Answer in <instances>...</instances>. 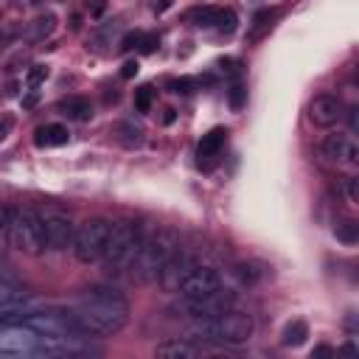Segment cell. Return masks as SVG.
<instances>
[{"label": "cell", "mask_w": 359, "mask_h": 359, "mask_svg": "<svg viewBox=\"0 0 359 359\" xmlns=\"http://www.w3.org/2000/svg\"><path fill=\"white\" fill-rule=\"evenodd\" d=\"M180 250V233L174 227H157L149 238L143 236V244L137 250V255L132 258L129 269H132V278L137 283H151L157 280L163 264Z\"/></svg>", "instance_id": "cell-2"}, {"label": "cell", "mask_w": 359, "mask_h": 359, "mask_svg": "<svg viewBox=\"0 0 359 359\" xmlns=\"http://www.w3.org/2000/svg\"><path fill=\"white\" fill-rule=\"evenodd\" d=\"M244 95H247V90H244L241 84H233V87L227 90V98H230V107H233V109H241V107H244Z\"/></svg>", "instance_id": "cell-26"}, {"label": "cell", "mask_w": 359, "mask_h": 359, "mask_svg": "<svg viewBox=\"0 0 359 359\" xmlns=\"http://www.w3.org/2000/svg\"><path fill=\"white\" fill-rule=\"evenodd\" d=\"M67 140H70V132H67V126H62V123H45V126H39V129L34 132V143H36L39 149L65 146Z\"/></svg>", "instance_id": "cell-15"}, {"label": "cell", "mask_w": 359, "mask_h": 359, "mask_svg": "<svg viewBox=\"0 0 359 359\" xmlns=\"http://www.w3.org/2000/svg\"><path fill=\"white\" fill-rule=\"evenodd\" d=\"M236 14L230 11V8H219V20H216V28L219 31H224V34H233L236 31Z\"/></svg>", "instance_id": "cell-23"}, {"label": "cell", "mask_w": 359, "mask_h": 359, "mask_svg": "<svg viewBox=\"0 0 359 359\" xmlns=\"http://www.w3.org/2000/svg\"><path fill=\"white\" fill-rule=\"evenodd\" d=\"M356 112H359L356 107H351L348 112H342V115H348V126H351V135H353V132L359 129V115H356Z\"/></svg>", "instance_id": "cell-32"}, {"label": "cell", "mask_w": 359, "mask_h": 359, "mask_svg": "<svg viewBox=\"0 0 359 359\" xmlns=\"http://www.w3.org/2000/svg\"><path fill=\"white\" fill-rule=\"evenodd\" d=\"M42 219V230H45V250H53V252H62L73 244V236H76V224L70 222L67 213L56 210V208H48L39 213Z\"/></svg>", "instance_id": "cell-7"}, {"label": "cell", "mask_w": 359, "mask_h": 359, "mask_svg": "<svg viewBox=\"0 0 359 359\" xmlns=\"http://www.w3.org/2000/svg\"><path fill=\"white\" fill-rule=\"evenodd\" d=\"M219 289H222V275H219L213 266L196 264V266L188 272V278L182 280V286H180L177 294H182V297H208V294H213V292H219Z\"/></svg>", "instance_id": "cell-10"}, {"label": "cell", "mask_w": 359, "mask_h": 359, "mask_svg": "<svg viewBox=\"0 0 359 359\" xmlns=\"http://www.w3.org/2000/svg\"><path fill=\"white\" fill-rule=\"evenodd\" d=\"M196 353H199V348L185 339H165L154 348V356H165V359H194Z\"/></svg>", "instance_id": "cell-17"}, {"label": "cell", "mask_w": 359, "mask_h": 359, "mask_svg": "<svg viewBox=\"0 0 359 359\" xmlns=\"http://www.w3.org/2000/svg\"><path fill=\"white\" fill-rule=\"evenodd\" d=\"M151 101H154V87L151 84H143L140 90H135V109L137 112H149Z\"/></svg>", "instance_id": "cell-22"}, {"label": "cell", "mask_w": 359, "mask_h": 359, "mask_svg": "<svg viewBox=\"0 0 359 359\" xmlns=\"http://www.w3.org/2000/svg\"><path fill=\"white\" fill-rule=\"evenodd\" d=\"M143 244V230L140 224L121 219V222H109V233H107V244L101 258L107 261V266H129L132 258L137 255Z\"/></svg>", "instance_id": "cell-4"}, {"label": "cell", "mask_w": 359, "mask_h": 359, "mask_svg": "<svg viewBox=\"0 0 359 359\" xmlns=\"http://www.w3.org/2000/svg\"><path fill=\"white\" fill-rule=\"evenodd\" d=\"M168 87H171V93H182L185 95V93L194 90V79H174Z\"/></svg>", "instance_id": "cell-29"}, {"label": "cell", "mask_w": 359, "mask_h": 359, "mask_svg": "<svg viewBox=\"0 0 359 359\" xmlns=\"http://www.w3.org/2000/svg\"><path fill=\"white\" fill-rule=\"evenodd\" d=\"M191 20H194V25H199V28H216V20H219V8H213V6L196 8V11L191 14Z\"/></svg>", "instance_id": "cell-21"}, {"label": "cell", "mask_w": 359, "mask_h": 359, "mask_svg": "<svg viewBox=\"0 0 359 359\" xmlns=\"http://www.w3.org/2000/svg\"><path fill=\"white\" fill-rule=\"evenodd\" d=\"M334 236H337L342 244H356V241H359V224H356L353 219H345V222H339V224L334 227Z\"/></svg>", "instance_id": "cell-20"}, {"label": "cell", "mask_w": 359, "mask_h": 359, "mask_svg": "<svg viewBox=\"0 0 359 359\" xmlns=\"http://www.w3.org/2000/svg\"><path fill=\"white\" fill-rule=\"evenodd\" d=\"M56 31V14H50V11H45V14H39V17H34L28 25H25V31H22V36L28 39V42H45L50 34Z\"/></svg>", "instance_id": "cell-14"}, {"label": "cell", "mask_w": 359, "mask_h": 359, "mask_svg": "<svg viewBox=\"0 0 359 359\" xmlns=\"http://www.w3.org/2000/svg\"><path fill=\"white\" fill-rule=\"evenodd\" d=\"M140 39H143V34H137V31H135V34H126V36L121 39V50H132L135 45H140Z\"/></svg>", "instance_id": "cell-30"}, {"label": "cell", "mask_w": 359, "mask_h": 359, "mask_svg": "<svg viewBox=\"0 0 359 359\" xmlns=\"http://www.w3.org/2000/svg\"><path fill=\"white\" fill-rule=\"evenodd\" d=\"M306 337H309V323L306 320H292V323H286V328L280 334V342L286 348H300L306 342Z\"/></svg>", "instance_id": "cell-18"}, {"label": "cell", "mask_w": 359, "mask_h": 359, "mask_svg": "<svg viewBox=\"0 0 359 359\" xmlns=\"http://www.w3.org/2000/svg\"><path fill=\"white\" fill-rule=\"evenodd\" d=\"M135 73H137V62H135V59L123 62V67H121V76H123V79H132Z\"/></svg>", "instance_id": "cell-33"}, {"label": "cell", "mask_w": 359, "mask_h": 359, "mask_svg": "<svg viewBox=\"0 0 359 359\" xmlns=\"http://www.w3.org/2000/svg\"><path fill=\"white\" fill-rule=\"evenodd\" d=\"M56 109H59V115H65L67 121H90V118H93V107H90V101L81 98V95H67V98H62Z\"/></svg>", "instance_id": "cell-16"}, {"label": "cell", "mask_w": 359, "mask_h": 359, "mask_svg": "<svg viewBox=\"0 0 359 359\" xmlns=\"http://www.w3.org/2000/svg\"><path fill=\"white\" fill-rule=\"evenodd\" d=\"M230 306H233V294H224L222 289L213 292V294H208V297H185V303H182V309H185L188 317H194V320L216 317L219 311H224V309H230Z\"/></svg>", "instance_id": "cell-12"}, {"label": "cell", "mask_w": 359, "mask_h": 359, "mask_svg": "<svg viewBox=\"0 0 359 359\" xmlns=\"http://www.w3.org/2000/svg\"><path fill=\"white\" fill-rule=\"evenodd\" d=\"M337 191L339 196L348 202V205H359V180L356 177H342L337 182Z\"/></svg>", "instance_id": "cell-19"}, {"label": "cell", "mask_w": 359, "mask_h": 359, "mask_svg": "<svg viewBox=\"0 0 359 359\" xmlns=\"http://www.w3.org/2000/svg\"><path fill=\"white\" fill-rule=\"evenodd\" d=\"M320 151L325 160H331L334 165H342V168H356L359 165V146L353 140L351 132H334V135H325L323 143H320Z\"/></svg>", "instance_id": "cell-8"}, {"label": "cell", "mask_w": 359, "mask_h": 359, "mask_svg": "<svg viewBox=\"0 0 359 359\" xmlns=\"http://www.w3.org/2000/svg\"><path fill=\"white\" fill-rule=\"evenodd\" d=\"M236 272H238V278H241L244 283H255V280H258V272H255L250 264H238Z\"/></svg>", "instance_id": "cell-28"}, {"label": "cell", "mask_w": 359, "mask_h": 359, "mask_svg": "<svg viewBox=\"0 0 359 359\" xmlns=\"http://www.w3.org/2000/svg\"><path fill=\"white\" fill-rule=\"evenodd\" d=\"M342 112H345L342 101L337 95H331V93H320V95H314L309 101V121L314 126H334L337 121L345 118Z\"/></svg>", "instance_id": "cell-11"}, {"label": "cell", "mask_w": 359, "mask_h": 359, "mask_svg": "<svg viewBox=\"0 0 359 359\" xmlns=\"http://www.w3.org/2000/svg\"><path fill=\"white\" fill-rule=\"evenodd\" d=\"M163 121L171 123V121H174V109H165V118H163Z\"/></svg>", "instance_id": "cell-37"}, {"label": "cell", "mask_w": 359, "mask_h": 359, "mask_svg": "<svg viewBox=\"0 0 359 359\" xmlns=\"http://www.w3.org/2000/svg\"><path fill=\"white\" fill-rule=\"evenodd\" d=\"M331 353H337L334 348H328V345H317L314 351H311V356H331Z\"/></svg>", "instance_id": "cell-35"}, {"label": "cell", "mask_w": 359, "mask_h": 359, "mask_svg": "<svg viewBox=\"0 0 359 359\" xmlns=\"http://www.w3.org/2000/svg\"><path fill=\"white\" fill-rule=\"evenodd\" d=\"M194 266H196L194 255H191V252L177 250V252L163 264V269H160V275H157L160 289H163L165 294H177V292H180V286H182V280L188 278V272H191Z\"/></svg>", "instance_id": "cell-9"}, {"label": "cell", "mask_w": 359, "mask_h": 359, "mask_svg": "<svg viewBox=\"0 0 359 359\" xmlns=\"http://www.w3.org/2000/svg\"><path fill=\"white\" fill-rule=\"evenodd\" d=\"M118 132H123V143L126 146H137L143 140V129L140 126H132V123H121Z\"/></svg>", "instance_id": "cell-24"}, {"label": "cell", "mask_w": 359, "mask_h": 359, "mask_svg": "<svg viewBox=\"0 0 359 359\" xmlns=\"http://www.w3.org/2000/svg\"><path fill=\"white\" fill-rule=\"evenodd\" d=\"M8 132H11V118H0V143L8 137Z\"/></svg>", "instance_id": "cell-34"}, {"label": "cell", "mask_w": 359, "mask_h": 359, "mask_svg": "<svg viewBox=\"0 0 359 359\" xmlns=\"http://www.w3.org/2000/svg\"><path fill=\"white\" fill-rule=\"evenodd\" d=\"M252 328H255L252 314L233 309V306L219 311L216 317L199 320V334H205L216 342H224V345H244L252 337Z\"/></svg>", "instance_id": "cell-3"}, {"label": "cell", "mask_w": 359, "mask_h": 359, "mask_svg": "<svg viewBox=\"0 0 359 359\" xmlns=\"http://www.w3.org/2000/svg\"><path fill=\"white\" fill-rule=\"evenodd\" d=\"M224 140H227V129H222V126H216V129H210L208 135H202V140H199V146H196V157H199V165L205 163H213L216 157H219V151H222V146H224Z\"/></svg>", "instance_id": "cell-13"}, {"label": "cell", "mask_w": 359, "mask_h": 359, "mask_svg": "<svg viewBox=\"0 0 359 359\" xmlns=\"http://www.w3.org/2000/svg\"><path fill=\"white\" fill-rule=\"evenodd\" d=\"M8 244L25 255H39L45 250V230L39 210L34 208H11L8 224Z\"/></svg>", "instance_id": "cell-5"}, {"label": "cell", "mask_w": 359, "mask_h": 359, "mask_svg": "<svg viewBox=\"0 0 359 359\" xmlns=\"http://www.w3.org/2000/svg\"><path fill=\"white\" fill-rule=\"evenodd\" d=\"M45 79H48V67H45V65H31V70L25 73L28 87H39Z\"/></svg>", "instance_id": "cell-25"}, {"label": "cell", "mask_w": 359, "mask_h": 359, "mask_svg": "<svg viewBox=\"0 0 359 359\" xmlns=\"http://www.w3.org/2000/svg\"><path fill=\"white\" fill-rule=\"evenodd\" d=\"M8 224H11V208L0 205V244L8 241Z\"/></svg>", "instance_id": "cell-27"}, {"label": "cell", "mask_w": 359, "mask_h": 359, "mask_svg": "<svg viewBox=\"0 0 359 359\" xmlns=\"http://www.w3.org/2000/svg\"><path fill=\"white\" fill-rule=\"evenodd\" d=\"M107 233H109V219L104 216H90L84 219L79 227H76V236H73V255L81 261V264H93L101 258L104 252V244H107Z\"/></svg>", "instance_id": "cell-6"}, {"label": "cell", "mask_w": 359, "mask_h": 359, "mask_svg": "<svg viewBox=\"0 0 359 359\" xmlns=\"http://www.w3.org/2000/svg\"><path fill=\"white\" fill-rule=\"evenodd\" d=\"M154 48H157V36H154V34H146V36L140 39V50H143V53H151Z\"/></svg>", "instance_id": "cell-31"}, {"label": "cell", "mask_w": 359, "mask_h": 359, "mask_svg": "<svg viewBox=\"0 0 359 359\" xmlns=\"http://www.w3.org/2000/svg\"><path fill=\"white\" fill-rule=\"evenodd\" d=\"M36 98H39V95H36V90H31V95H25V98H22V107H25V109H31V107L36 104Z\"/></svg>", "instance_id": "cell-36"}, {"label": "cell", "mask_w": 359, "mask_h": 359, "mask_svg": "<svg viewBox=\"0 0 359 359\" xmlns=\"http://www.w3.org/2000/svg\"><path fill=\"white\" fill-rule=\"evenodd\" d=\"M67 309L84 337H112L129 320V303L118 289H109V286L84 289L79 300Z\"/></svg>", "instance_id": "cell-1"}]
</instances>
